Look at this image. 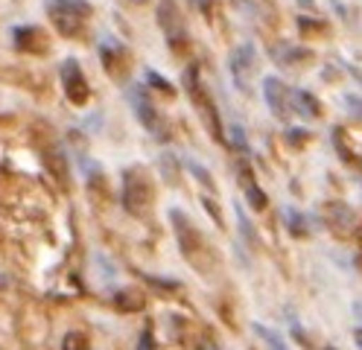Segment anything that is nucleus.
Returning <instances> with one entry per match:
<instances>
[{"label": "nucleus", "instance_id": "20", "mask_svg": "<svg viewBox=\"0 0 362 350\" xmlns=\"http://www.w3.org/2000/svg\"><path fill=\"white\" fill-rule=\"evenodd\" d=\"M141 350H152V330L146 327L144 336H141Z\"/></svg>", "mask_w": 362, "mask_h": 350}, {"label": "nucleus", "instance_id": "13", "mask_svg": "<svg viewBox=\"0 0 362 350\" xmlns=\"http://www.w3.org/2000/svg\"><path fill=\"white\" fill-rule=\"evenodd\" d=\"M144 295L141 292H132V289H120L117 295H115V307L120 310V313H134V310H144Z\"/></svg>", "mask_w": 362, "mask_h": 350}, {"label": "nucleus", "instance_id": "4", "mask_svg": "<svg viewBox=\"0 0 362 350\" xmlns=\"http://www.w3.org/2000/svg\"><path fill=\"white\" fill-rule=\"evenodd\" d=\"M123 202L134 216H144L152 204V181L146 178L144 167H132L123 173Z\"/></svg>", "mask_w": 362, "mask_h": 350}, {"label": "nucleus", "instance_id": "24", "mask_svg": "<svg viewBox=\"0 0 362 350\" xmlns=\"http://www.w3.org/2000/svg\"><path fill=\"white\" fill-rule=\"evenodd\" d=\"M132 4H146V0H132Z\"/></svg>", "mask_w": 362, "mask_h": 350}, {"label": "nucleus", "instance_id": "19", "mask_svg": "<svg viewBox=\"0 0 362 350\" xmlns=\"http://www.w3.org/2000/svg\"><path fill=\"white\" fill-rule=\"evenodd\" d=\"M231 140L240 146V149H245V134H243V129L240 126H231Z\"/></svg>", "mask_w": 362, "mask_h": 350}, {"label": "nucleus", "instance_id": "10", "mask_svg": "<svg viewBox=\"0 0 362 350\" xmlns=\"http://www.w3.org/2000/svg\"><path fill=\"white\" fill-rule=\"evenodd\" d=\"M100 56H103V67L108 70L111 76H115V79H126V74H129V50H126L120 41L108 38L100 47Z\"/></svg>", "mask_w": 362, "mask_h": 350}, {"label": "nucleus", "instance_id": "15", "mask_svg": "<svg viewBox=\"0 0 362 350\" xmlns=\"http://www.w3.org/2000/svg\"><path fill=\"white\" fill-rule=\"evenodd\" d=\"M47 167H50V173H53L59 181H67V163H64V155H62L59 149H50V152H47Z\"/></svg>", "mask_w": 362, "mask_h": 350}, {"label": "nucleus", "instance_id": "25", "mask_svg": "<svg viewBox=\"0 0 362 350\" xmlns=\"http://www.w3.org/2000/svg\"><path fill=\"white\" fill-rule=\"evenodd\" d=\"M327 350H333V347H327Z\"/></svg>", "mask_w": 362, "mask_h": 350}, {"label": "nucleus", "instance_id": "11", "mask_svg": "<svg viewBox=\"0 0 362 350\" xmlns=\"http://www.w3.org/2000/svg\"><path fill=\"white\" fill-rule=\"evenodd\" d=\"M12 38H15V47L24 53H41L47 50V35H44L38 27H15L12 30Z\"/></svg>", "mask_w": 362, "mask_h": 350}, {"label": "nucleus", "instance_id": "7", "mask_svg": "<svg viewBox=\"0 0 362 350\" xmlns=\"http://www.w3.org/2000/svg\"><path fill=\"white\" fill-rule=\"evenodd\" d=\"M62 88H64V97L71 100L74 105H85L90 100L88 79H85L76 59H64L62 62Z\"/></svg>", "mask_w": 362, "mask_h": 350}, {"label": "nucleus", "instance_id": "6", "mask_svg": "<svg viewBox=\"0 0 362 350\" xmlns=\"http://www.w3.org/2000/svg\"><path fill=\"white\" fill-rule=\"evenodd\" d=\"M292 91L284 79H278V76H266L263 79V100H266V105H269V111L278 117V120H289L292 114Z\"/></svg>", "mask_w": 362, "mask_h": 350}, {"label": "nucleus", "instance_id": "3", "mask_svg": "<svg viewBox=\"0 0 362 350\" xmlns=\"http://www.w3.org/2000/svg\"><path fill=\"white\" fill-rule=\"evenodd\" d=\"M185 91H187V97L196 103V108H199V114H202V120L208 123L211 137H214V140H222V126H219L216 105H214V100H211V93H208L205 82L199 79V70H196V67H187V70H185Z\"/></svg>", "mask_w": 362, "mask_h": 350}, {"label": "nucleus", "instance_id": "8", "mask_svg": "<svg viewBox=\"0 0 362 350\" xmlns=\"http://www.w3.org/2000/svg\"><path fill=\"white\" fill-rule=\"evenodd\" d=\"M129 100H132L134 117H138V120H141L152 134H161V132H164L161 117H158V108H155V103L149 100V93H146V88H144V85H132Z\"/></svg>", "mask_w": 362, "mask_h": 350}, {"label": "nucleus", "instance_id": "23", "mask_svg": "<svg viewBox=\"0 0 362 350\" xmlns=\"http://www.w3.org/2000/svg\"><path fill=\"white\" fill-rule=\"evenodd\" d=\"M199 350H219V347H214V344H202Z\"/></svg>", "mask_w": 362, "mask_h": 350}, {"label": "nucleus", "instance_id": "18", "mask_svg": "<svg viewBox=\"0 0 362 350\" xmlns=\"http://www.w3.org/2000/svg\"><path fill=\"white\" fill-rule=\"evenodd\" d=\"M146 79H149V82H152L155 88H161V91H167V93H173V85H170V82H167L164 76H158V74H155V70H149V74H146Z\"/></svg>", "mask_w": 362, "mask_h": 350}, {"label": "nucleus", "instance_id": "21", "mask_svg": "<svg viewBox=\"0 0 362 350\" xmlns=\"http://www.w3.org/2000/svg\"><path fill=\"white\" fill-rule=\"evenodd\" d=\"M354 342H356V347L362 350V327H356V330H354Z\"/></svg>", "mask_w": 362, "mask_h": 350}, {"label": "nucleus", "instance_id": "17", "mask_svg": "<svg viewBox=\"0 0 362 350\" xmlns=\"http://www.w3.org/2000/svg\"><path fill=\"white\" fill-rule=\"evenodd\" d=\"M62 350H88V339L82 333H67L62 342Z\"/></svg>", "mask_w": 362, "mask_h": 350}, {"label": "nucleus", "instance_id": "5", "mask_svg": "<svg viewBox=\"0 0 362 350\" xmlns=\"http://www.w3.org/2000/svg\"><path fill=\"white\" fill-rule=\"evenodd\" d=\"M255 67H257V50H255L252 41H245L228 59V74H231L237 91H243V93L248 91V82H252V76H255Z\"/></svg>", "mask_w": 362, "mask_h": 350}, {"label": "nucleus", "instance_id": "16", "mask_svg": "<svg viewBox=\"0 0 362 350\" xmlns=\"http://www.w3.org/2000/svg\"><path fill=\"white\" fill-rule=\"evenodd\" d=\"M245 196H248V202H252L255 210H263V207H266V193L255 184V178H252V181L245 178Z\"/></svg>", "mask_w": 362, "mask_h": 350}, {"label": "nucleus", "instance_id": "22", "mask_svg": "<svg viewBox=\"0 0 362 350\" xmlns=\"http://www.w3.org/2000/svg\"><path fill=\"white\" fill-rule=\"evenodd\" d=\"M298 4H301V6H307V9H310V6H313V4H315V0H298Z\"/></svg>", "mask_w": 362, "mask_h": 350}, {"label": "nucleus", "instance_id": "12", "mask_svg": "<svg viewBox=\"0 0 362 350\" xmlns=\"http://www.w3.org/2000/svg\"><path fill=\"white\" fill-rule=\"evenodd\" d=\"M292 111L298 117H304V120H315V117L322 114V105L310 91H296L292 93Z\"/></svg>", "mask_w": 362, "mask_h": 350}, {"label": "nucleus", "instance_id": "1", "mask_svg": "<svg viewBox=\"0 0 362 350\" xmlns=\"http://www.w3.org/2000/svg\"><path fill=\"white\" fill-rule=\"evenodd\" d=\"M170 219H173V225H175L178 248H181V254H185V260H187L190 266H196L202 274H205V272L216 263V257H214V251H211L208 240L202 237V233L193 228V222H190L185 214H181V210H173Z\"/></svg>", "mask_w": 362, "mask_h": 350}, {"label": "nucleus", "instance_id": "2", "mask_svg": "<svg viewBox=\"0 0 362 350\" xmlns=\"http://www.w3.org/2000/svg\"><path fill=\"white\" fill-rule=\"evenodd\" d=\"M47 15L64 38H82L90 18V4L88 0H47Z\"/></svg>", "mask_w": 362, "mask_h": 350}, {"label": "nucleus", "instance_id": "14", "mask_svg": "<svg viewBox=\"0 0 362 350\" xmlns=\"http://www.w3.org/2000/svg\"><path fill=\"white\" fill-rule=\"evenodd\" d=\"M255 333L266 342V347H269V350H289V347H286V342H284L275 330H269V327H263V324H255Z\"/></svg>", "mask_w": 362, "mask_h": 350}, {"label": "nucleus", "instance_id": "9", "mask_svg": "<svg viewBox=\"0 0 362 350\" xmlns=\"http://www.w3.org/2000/svg\"><path fill=\"white\" fill-rule=\"evenodd\" d=\"M158 27H161L164 38H167L173 47H175L178 41L185 44L187 30H185V21H181V9L175 6V0H161V4H158Z\"/></svg>", "mask_w": 362, "mask_h": 350}]
</instances>
